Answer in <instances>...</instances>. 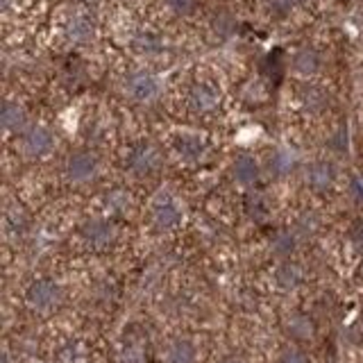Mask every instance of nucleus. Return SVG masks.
I'll return each instance as SVG.
<instances>
[{"label":"nucleus","instance_id":"obj_1","mask_svg":"<svg viewBox=\"0 0 363 363\" xmlns=\"http://www.w3.org/2000/svg\"><path fill=\"white\" fill-rule=\"evenodd\" d=\"M28 306L39 315H48L55 309H60L64 300V291L57 281L52 279H37L26 293Z\"/></svg>","mask_w":363,"mask_h":363},{"label":"nucleus","instance_id":"obj_5","mask_svg":"<svg viewBox=\"0 0 363 363\" xmlns=\"http://www.w3.org/2000/svg\"><path fill=\"white\" fill-rule=\"evenodd\" d=\"M159 162H162V157H159V150L155 145L150 143H141V145H136L134 150L130 152L128 157V170L134 175H150L157 170Z\"/></svg>","mask_w":363,"mask_h":363},{"label":"nucleus","instance_id":"obj_15","mask_svg":"<svg viewBox=\"0 0 363 363\" xmlns=\"http://www.w3.org/2000/svg\"><path fill=\"white\" fill-rule=\"evenodd\" d=\"M300 100H302V107L309 111V113H323L329 105V96L327 91L320 89V86H304L302 94H300Z\"/></svg>","mask_w":363,"mask_h":363},{"label":"nucleus","instance_id":"obj_16","mask_svg":"<svg viewBox=\"0 0 363 363\" xmlns=\"http://www.w3.org/2000/svg\"><path fill=\"white\" fill-rule=\"evenodd\" d=\"M166 361L168 363H196L198 361V352H196V345L189 343V340H173V343L168 345V352H166Z\"/></svg>","mask_w":363,"mask_h":363},{"label":"nucleus","instance_id":"obj_4","mask_svg":"<svg viewBox=\"0 0 363 363\" xmlns=\"http://www.w3.org/2000/svg\"><path fill=\"white\" fill-rule=\"evenodd\" d=\"M82 241L91 250H107L116 241V227L109 220H89L82 225Z\"/></svg>","mask_w":363,"mask_h":363},{"label":"nucleus","instance_id":"obj_2","mask_svg":"<svg viewBox=\"0 0 363 363\" xmlns=\"http://www.w3.org/2000/svg\"><path fill=\"white\" fill-rule=\"evenodd\" d=\"M98 173V157L89 150L82 152H73L66 162V177L73 182V184H84L91 177H96Z\"/></svg>","mask_w":363,"mask_h":363},{"label":"nucleus","instance_id":"obj_17","mask_svg":"<svg viewBox=\"0 0 363 363\" xmlns=\"http://www.w3.org/2000/svg\"><path fill=\"white\" fill-rule=\"evenodd\" d=\"M28 225H30L28 216L18 207V204H14V207H9L5 211V232L11 238H21L23 234L28 232Z\"/></svg>","mask_w":363,"mask_h":363},{"label":"nucleus","instance_id":"obj_9","mask_svg":"<svg viewBox=\"0 0 363 363\" xmlns=\"http://www.w3.org/2000/svg\"><path fill=\"white\" fill-rule=\"evenodd\" d=\"M189 102H191V109L198 111V113H209L218 107L220 102V91L216 89L213 84H196L191 89L189 94Z\"/></svg>","mask_w":363,"mask_h":363},{"label":"nucleus","instance_id":"obj_29","mask_svg":"<svg viewBox=\"0 0 363 363\" xmlns=\"http://www.w3.org/2000/svg\"><path fill=\"white\" fill-rule=\"evenodd\" d=\"M220 363H247L243 357H238V354H230V357H225Z\"/></svg>","mask_w":363,"mask_h":363},{"label":"nucleus","instance_id":"obj_20","mask_svg":"<svg viewBox=\"0 0 363 363\" xmlns=\"http://www.w3.org/2000/svg\"><path fill=\"white\" fill-rule=\"evenodd\" d=\"M132 198L130 193H125L123 189H113L105 196V211L107 213H125L130 209Z\"/></svg>","mask_w":363,"mask_h":363},{"label":"nucleus","instance_id":"obj_8","mask_svg":"<svg viewBox=\"0 0 363 363\" xmlns=\"http://www.w3.org/2000/svg\"><path fill=\"white\" fill-rule=\"evenodd\" d=\"M304 179L313 191H327L336 184V168L327 159H318V162L306 166Z\"/></svg>","mask_w":363,"mask_h":363},{"label":"nucleus","instance_id":"obj_6","mask_svg":"<svg viewBox=\"0 0 363 363\" xmlns=\"http://www.w3.org/2000/svg\"><path fill=\"white\" fill-rule=\"evenodd\" d=\"M21 147L28 157H43L55 147V136L48 128H30L21 139Z\"/></svg>","mask_w":363,"mask_h":363},{"label":"nucleus","instance_id":"obj_14","mask_svg":"<svg viewBox=\"0 0 363 363\" xmlns=\"http://www.w3.org/2000/svg\"><path fill=\"white\" fill-rule=\"evenodd\" d=\"M318 68H320V55H318L313 48H302L295 52L293 57V71L302 75V77H311L318 73Z\"/></svg>","mask_w":363,"mask_h":363},{"label":"nucleus","instance_id":"obj_7","mask_svg":"<svg viewBox=\"0 0 363 363\" xmlns=\"http://www.w3.org/2000/svg\"><path fill=\"white\" fill-rule=\"evenodd\" d=\"M125 89H128V94L139 100V102H150L159 96V79L152 75V73H145V71H139L128 77V82H125Z\"/></svg>","mask_w":363,"mask_h":363},{"label":"nucleus","instance_id":"obj_27","mask_svg":"<svg viewBox=\"0 0 363 363\" xmlns=\"http://www.w3.org/2000/svg\"><path fill=\"white\" fill-rule=\"evenodd\" d=\"M166 3L177 14H191L193 7H196V0H166Z\"/></svg>","mask_w":363,"mask_h":363},{"label":"nucleus","instance_id":"obj_10","mask_svg":"<svg viewBox=\"0 0 363 363\" xmlns=\"http://www.w3.org/2000/svg\"><path fill=\"white\" fill-rule=\"evenodd\" d=\"M175 150L182 159H186V162H200V159L207 155L209 145L196 134H184L175 141Z\"/></svg>","mask_w":363,"mask_h":363},{"label":"nucleus","instance_id":"obj_25","mask_svg":"<svg viewBox=\"0 0 363 363\" xmlns=\"http://www.w3.org/2000/svg\"><path fill=\"white\" fill-rule=\"evenodd\" d=\"M118 363H143V350L134 343L123 345L121 354H118Z\"/></svg>","mask_w":363,"mask_h":363},{"label":"nucleus","instance_id":"obj_12","mask_svg":"<svg viewBox=\"0 0 363 363\" xmlns=\"http://www.w3.org/2000/svg\"><path fill=\"white\" fill-rule=\"evenodd\" d=\"M275 281H277L279 289L293 291L304 281V270H302L300 264H295V261H284V264L275 272Z\"/></svg>","mask_w":363,"mask_h":363},{"label":"nucleus","instance_id":"obj_23","mask_svg":"<svg viewBox=\"0 0 363 363\" xmlns=\"http://www.w3.org/2000/svg\"><path fill=\"white\" fill-rule=\"evenodd\" d=\"M295 164V155L289 150H277L270 157V173L275 175H286Z\"/></svg>","mask_w":363,"mask_h":363},{"label":"nucleus","instance_id":"obj_19","mask_svg":"<svg viewBox=\"0 0 363 363\" xmlns=\"http://www.w3.org/2000/svg\"><path fill=\"white\" fill-rule=\"evenodd\" d=\"M68 37H71L73 41L77 43H86L91 37H94V26H91V21L84 18V16H75L71 23H68Z\"/></svg>","mask_w":363,"mask_h":363},{"label":"nucleus","instance_id":"obj_18","mask_svg":"<svg viewBox=\"0 0 363 363\" xmlns=\"http://www.w3.org/2000/svg\"><path fill=\"white\" fill-rule=\"evenodd\" d=\"M0 118H3L5 132H21L23 128H26V109H23L21 105H16V102H5Z\"/></svg>","mask_w":363,"mask_h":363},{"label":"nucleus","instance_id":"obj_11","mask_svg":"<svg viewBox=\"0 0 363 363\" xmlns=\"http://www.w3.org/2000/svg\"><path fill=\"white\" fill-rule=\"evenodd\" d=\"M284 329H286V334L293 338V340H311L315 336V323L311 320L306 313H293L286 325H284Z\"/></svg>","mask_w":363,"mask_h":363},{"label":"nucleus","instance_id":"obj_26","mask_svg":"<svg viewBox=\"0 0 363 363\" xmlns=\"http://www.w3.org/2000/svg\"><path fill=\"white\" fill-rule=\"evenodd\" d=\"M350 243L357 252H363V220L350 227Z\"/></svg>","mask_w":363,"mask_h":363},{"label":"nucleus","instance_id":"obj_13","mask_svg":"<svg viewBox=\"0 0 363 363\" xmlns=\"http://www.w3.org/2000/svg\"><path fill=\"white\" fill-rule=\"evenodd\" d=\"M232 177L238 182V184H243V186H250V184H255L257 177H259V164L255 162L252 157H236L234 159V164H232Z\"/></svg>","mask_w":363,"mask_h":363},{"label":"nucleus","instance_id":"obj_3","mask_svg":"<svg viewBox=\"0 0 363 363\" xmlns=\"http://www.w3.org/2000/svg\"><path fill=\"white\" fill-rule=\"evenodd\" d=\"M182 220V209L175 198H170L168 193L157 196L152 202V223L157 230H173Z\"/></svg>","mask_w":363,"mask_h":363},{"label":"nucleus","instance_id":"obj_28","mask_svg":"<svg viewBox=\"0 0 363 363\" xmlns=\"http://www.w3.org/2000/svg\"><path fill=\"white\" fill-rule=\"evenodd\" d=\"M279 363H309V359H306V354L300 350H286L281 354Z\"/></svg>","mask_w":363,"mask_h":363},{"label":"nucleus","instance_id":"obj_21","mask_svg":"<svg viewBox=\"0 0 363 363\" xmlns=\"http://www.w3.org/2000/svg\"><path fill=\"white\" fill-rule=\"evenodd\" d=\"M57 363H86V350L79 343H64L57 350Z\"/></svg>","mask_w":363,"mask_h":363},{"label":"nucleus","instance_id":"obj_22","mask_svg":"<svg viewBox=\"0 0 363 363\" xmlns=\"http://www.w3.org/2000/svg\"><path fill=\"white\" fill-rule=\"evenodd\" d=\"M295 245H298V236L291 234V232H279L275 238H272V252L279 255V257H289Z\"/></svg>","mask_w":363,"mask_h":363},{"label":"nucleus","instance_id":"obj_24","mask_svg":"<svg viewBox=\"0 0 363 363\" xmlns=\"http://www.w3.org/2000/svg\"><path fill=\"white\" fill-rule=\"evenodd\" d=\"M318 227H320V223H318V218L313 213H302L298 218V225H295V234L300 236H313L318 232Z\"/></svg>","mask_w":363,"mask_h":363}]
</instances>
